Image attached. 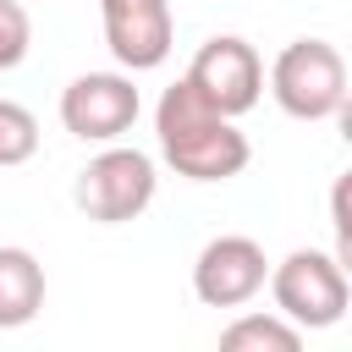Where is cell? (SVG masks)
<instances>
[{
    "mask_svg": "<svg viewBox=\"0 0 352 352\" xmlns=\"http://www.w3.org/2000/svg\"><path fill=\"white\" fill-rule=\"evenodd\" d=\"M154 138H160L165 165L176 176H187V182H231L253 160L248 138L236 132V116L214 110L192 88V77H176L160 94V104H154Z\"/></svg>",
    "mask_w": 352,
    "mask_h": 352,
    "instance_id": "6da1fadb",
    "label": "cell"
},
{
    "mask_svg": "<svg viewBox=\"0 0 352 352\" xmlns=\"http://www.w3.org/2000/svg\"><path fill=\"white\" fill-rule=\"evenodd\" d=\"M352 275L341 270L336 253H319V248H292L275 270H270V297L275 308L302 324V330H330L346 319L352 308Z\"/></svg>",
    "mask_w": 352,
    "mask_h": 352,
    "instance_id": "7a4b0ae2",
    "label": "cell"
},
{
    "mask_svg": "<svg viewBox=\"0 0 352 352\" xmlns=\"http://www.w3.org/2000/svg\"><path fill=\"white\" fill-rule=\"evenodd\" d=\"M270 94L292 121H330L346 99V60L324 38H292L270 66Z\"/></svg>",
    "mask_w": 352,
    "mask_h": 352,
    "instance_id": "3957f363",
    "label": "cell"
},
{
    "mask_svg": "<svg viewBox=\"0 0 352 352\" xmlns=\"http://www.w3.org/2000/svg\"><path fill=\"white\" fill-rule=\"evenodd\" d=\"M154 187H160V176H154V160H148L143 148L104 143V148L77 170L72 198H77V209H82L88 220H99V226H126V220H138V214L154 204Z\"/></svg>",
    "mask_w": 352,
    "mask_h": 352,
    "instance_id": "277c9868",
    "label": "cell"
},
{
    "mask_svg": "<svg viewBox=\"0 0 352 352\" xmlns=\"http://www.w3.org/2000/svg\"><path fill=\"white\" fill-rule=\"evenodd\" d=\"M143 99L132 72H82L66 82L60 94V126L82 143H121V132H132Z\"/></svg>",
    "mask_w": 352,
    "mask_h": 352,
    "instance_id": "5b68a950",
    "label": "cell"
},
{
    "mask_svg": "<svg viewBox=\"0 0 352 352\" xmlns=\"http://www.w3.org/2000/svg\"><path fill=\"white\" fill-rule=\"evenodd\" d=\"M187 77H192V88H198L214 110H226V116H248V110L258 104V94H264V60H258V50H253L248 38H236V33L204 38V50L192 55Z\"/></svg>",
    "mask_w": 352,
    "mask_h": 352,
    "instance_id": "8992f818",
    "label": "cell"
},
{
    "mask_svg": "<svg viewBox=\"0 0 352 352\" xmlns=\"http://www.w3.org/2000/svg\"><path fill=\"white\" fill-rule=\"evenodd\" d=\"M270 258H264V248L253 242V236H214V242H204V253H198V264H192V292H198V302H209V308H248L258 292H264V280H270Z\"/></svg>",
    "mask_w": 352,
    "mask_h": 352,
    "instance_id": "52a82bcc",
    "label": "cell"
},
{
    "mask_svg": "<svg viewBox=\"0 0 352 352\" xmlns=\"http://www.w3.org/2000/svg\"><path fill=\"white\" fill-rule=\"evenodd\" d=\"M99 22H104V44L121 72L165 66L170 38H176L170 0H99Z\"/></svg>",
    "mask_w": 352,
    "mask_h": 352,
    "instance_id": "ba28073f",
    "label": "cell"
},
{
    "mask_svg": "<svg viewBox=\"0 0 352 352\" xmlns=\"http://www.w3.org/2000/svg\"><path fill=\"white\" fill-rule=\"evenodd\" d=\"M44 308V264L28 248H0V330H22Z\"/></svg>",
    "mask_w": 352,
    "mask_h": 352,
    "instance_id": "9c48e42d",
    "label": "cell"
},
{
    "mask_svg": "<svg viewBox=\"0 0 352 352\" xmlns=\"http://www.w3.org/2000/svg\"><path fill=\"white\" fill-rule=\"evenodd\" d=\"M302 324H292L280 308L275 314H242L220 330V346L226 352H297L302 346Z\"/></svg>",
    "mask_w": 352,
    "mask_h": 352,
    "instance_id": "30bf717a",
    "label": "cell"
},
{
    "mask_svg": "<svg viewBox=\"0 0 352 352\" xmlns=\"http://www.w3.org/2000/svg\"><path fill=\"white\" fill-rule=\"evenodd\" d=\"M33 154H38V121H33V110L16 104V99H0V170L28 165Z\"/></svg>",
    "mask_w": 352,
    "mask_h": 352,
    "instance_id": "8fae6325",
    "label": "cell"
},
{
    "mask_svg": "<svg viewBox=\"0 0 352 352\" xmlns=\"http://www.w3.org/2000/svg\"><path fill=\"white\" fill-rule=\"evenodd\" d=\"M28 44H33V22L16 0H0V72L22 66L28 60Z\"/></svg>",
    "mask_w": 352,
    "mask_h": 352,
    "instance_id": "7c38bea8",
    "label": "cell"
},
{
    "mask_svg": "<svg viewBox=\"0 0 352 352\" xmlns=\"http://www.w3.org/2000/svg\"><path fill=\"white\" fill-rule=\"evenodd\" d=\"M330 226H336V258L352 275V170H341L330 187Z\"/></svg>",
    "mask_w": 352,
    "mask_h": 352,
    "instance_id": "4fadbf2b",
    "label": "cell"
},
{
    "mask_svg": "<svg viewBox=\"0 0 352 352\" xmlns=\"http://www.w3.org/2000/svg\"><path fill=\"white\" fill-rule=\"evenodd\" d=\"M336 126H341V143L352 148V88H346V99H341V110H336Z\"/></svg>",
    "mask_w": 352,
    "mask_h": 352,
    "instance_id": "5bb4252c",
    "label": "cell"
}]
</instances>
